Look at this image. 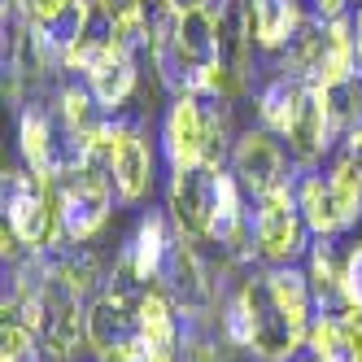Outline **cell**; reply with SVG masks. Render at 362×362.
I'll use <instances>...</instances> for the list:
<instances>
[{"mask_svg": "<svg viewBox=\"0 0 362 362\" xmlns=\"http://www.w3.org/2000/svg\"><path fill=\"white\" fill-rule=\"evenodd\" d=\"M297 205L315 240H341L345 231L362 223V170L336 153V162L323 170H297Z\"/></svg>", "mask_w": 362, "mask_h": 362, "instance_id": "cell-1", "label": "cell"}, {"mask_svg": "<svg viewBox=\"0 0 362 362\" xmlns=\"http://www.w3.org/2000/svg\"><path fill=\"white\" fill-rule=\"evenodd\" d=\"M0 205L5 223L18 231L27 249H53L62 245V205H57V179H48L31 166H5L0 179Z\"/></svg>", "mask_w": 362, "mask_h": 362, "instance_id": "cell-2", "label": "cell"}, {"mask_svg": "<svg viewBox=\"0 0 362 362\" xmlns=\"http://www.w3.org/2000/svg\"><path fill=\"white\" fill-rule=\"evenodd\" d=\"M293 184H284L267 197H253V205H249V231H253L257 267H301L310 245H315V231L301 218Z\"/></svg>", "mask_w": 362, "mask_h": 362, "instance_id": "cell-3", "label": "cell"}, {"mask_svg": "<svg viewBox=\"0 0 362 362\" xmlns=\"http://www.w3.org/2000/svg\"><path fill=\"white\" fill-rule=\"evenodd\" d=\"M57 205H62V240L66 245H92L110 227L118 188L105 166H79L57 179Z\"/></svg>", "mask_w": 362, "mask_h": 362, "instance_id": "cell-4", "label": "cell"}, {"mask_svg": "<svg viewBox=\"0 0 362 362\" xmlns=\"http://www.w3.org/2000/svg\"><path fill=\"white\" fill-rule=\"evenodd\" d=\"M158 148L166 170H197L214 162V132L205 96H170L158 127Z\"/></svg>", "mask_w": 362, "mask_h": 362, "instance_id": "cell-5", "label": "cell"}, {"mask_svg": "<svg viewBox=\"0 0 362 362\" xmlns=\"http://www.w3.org/2000/svg\"><path fill=\"white\" fill-rule=\"evenodd\" d=\"M158 144L148 136L144 114H118V136H114V158L110 175L118 188V205H144L158 188Z\"/></svg>", "mask_w": 362, "mask_h": 362, "instance_id": "cell-6", "label": "cell"}, {"mask_svg": "<svg viewBox=\"0 0 362 362\" xmlns=\"http://www.w3.org/2000/svg\"><path fill=\"white\" fill-rule=\"evenodd\" d=\"M227 170L240 179V188L249 197H267V192H275V188L297 179V162H293L288 144H284L275 132H267V127H245L236 136Z\"/></svg>", "mask_w": 362, "mask_h": 362, "instance_id": "cell-7", "label": "cell"}, {"mask_svg": "<svg viewBox=\"0 0 362 362\" xmlns=\"http://www.w3.org/2000/svg\"><path fill=\"white\" fill-rule=\"evenodd\" d=\"M214 179L218 166H197V170H170L166 179V214L184 236L210 245V218H214Z\"/></svg>", "mask_w": 362, "mask_h": 362, "instance_id": "cell-8", "label": "cell"}, {"mask_svg": "<svg viewBox=\"0 0 362 362\" xmlns=\"http://www.w3.org/2000/svg\"><path fill=\"white\" fill-rule=\"evenodd\" d=\"M284 144H288L297 170H319V166L332 158V148L341 144V132H336V122H332V110H327L323 88H310L305 105H301L297 122L288 127Z\"/></svg>", "mask_w": 362, "mask_h": 362, "instance_id": "cell-9", "label": "cell"}, {"mask_svg": "<svg viewBox=\"0 0 362 362\" xmlns=\"http://www.w3.org/2000/svg\"><path fill=\"white\" fill-rule=\"evenodd\" d=\"M310 18L305 0H245V27L262 57H279Z\"/></svg>", "mask_w": 362, "mask_h": 362, "instance_id": "cell-10", "label": "cell"}, {"mask_svg": "<svg viewBox=\"0 0 362 362\" xmlns=\"http://www.w3.org/2000/svg\"><path fill=\"white\" fill-rule=\"evenodd\" d=\"M305 96H310V83H305V79H297V74L271 66V74H267V79L257 83V92H253L257 127H267V132H275V136L284 140V136H288V127L297 122Z\"/></svg>", "mask_w": 362, "mask_h": 362, "instance_id": "cell-11", "label": "cell"}, {"mask_svg": "<svg viewBox=\"0 0 362 362\" xmlns=\"http://www.w3.org/2000/svg\"><path fill=\"white\" fill-rule=\"evenodd\" d=\"M305 279L315 288V301H319V315L323 310H341V275H345V249L336 240H315L305 253Z\"/></svg>", "mask_w": 362, "mask_h": 362, "instance_id": "cell-12", "label": "cell"}, {"mask_svg": "<svg viewBox=\"0 0 362 362\" xmlns=\"http://www.w3.org/2000/svg\"><path fill=\"white\" fill-rule=\"evenodd\" d=\"M96 18L105 22V31L118 35L122 44H132L136 53H144V18L148 0H96Z\"/></svg>", "mask_w": 362, "mask_h": 362, "instance_id": "cell-13", "label": "cell"}, {"mask_svg": "<svg viewBox=\"0 0 362 362\" xmlns=\"http://www.w3.org/2000/svg\"><path fill=\"white\" fill-rule=\"evenodd\" d=\"M305 349L315 354L319 362H358L345 345V332H341V319L336 310H323V315L310 323V336H305Z\"/></svg>", "mask_w": 362, "mask_h": 362, "instance_id": "cell-14", "label": "cell"}, {"mask_svg": "<svg viewBox=\"0 0 362 362\" xmlns=\"http://www.w3.org/2000/svg\"><path fill=\"white\" fill-rule=\"evenodd\" d=\"M0 362H44L40 336L18 315H5V323H0Z\"/></svg>", "mask_w": 362, "mask_h": 362, "instance_id": "cell-15", "label": "cell"}, {"mask_svg": "<svg viewBox=\"0 0 362 362\" xmlns=\"http://www.w3.org/2000/svg\"><path fill=\"white\" fill-rule=\"evenodd\" d=\"M341 301L362 305V240L345 245V275H341Z\"/></svg>", "mask_w": 362, "mask_h": 362, "instance_id": "cell-16", "label": "cell"}, {"mask_svg": "<svg viewBox=\"0 0 362 362\" xmlns=\"http://www.w3.org/2000/svg\"><path fill=\"white\" fill-rule=\"evenodd\" d=\"M310 13L323 18V22H332V18L354 13V0H310Z\"/></svg>", "mask_w": 362, "mask_h": 362, "instance_id": "cell-17", "label": "cell"}, {"mask_svg": "<svg viewBox=\"0 0 362 362\" xmlns=\"http://www.w3.org/2000/svg\"><path fill=\"white\" fill-rule=\"evenodd\" d=\"M166 5H170V9H179V13H184V9H197V5H205V0H166Z\"/></svg>", "mask_w": 362, "mask_h": 362, "instance_id": "cell-18", "label": "cell"}, {"mask_svg": "<svg viewBox=\"0 0 362 362\" xmlns=\"http://www.w3.org/2000/svg\"><path fill=\"white\" fill-rule=\"evenodd\" d=\"M288 362H319V358H315V354H310V349H301V354H293Z\"/></svg>", "mask_w": 362, "mask_h": 362, "instance_id": "cell-19", "label": "cell"}, {"mask_svg": "<svg viewBox=\"0 0 362 362\" xmlns=\"http://www.w3.org/2000/svg\"><path fill=\"white\" fill-rule=\"evenodd\" d=\"M44 362H48V358H44Z\"/></svg>", "mask_w": 362, "mask_h": 362, "instance_id": "cell-20", "label": "cell"}]
</instances>
